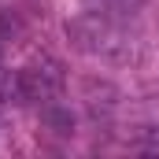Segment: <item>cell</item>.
Masks as SVG:
<instances>
[{
	"mask_svg": "<svg viewBox=\"0 0 159 159\" xmlns=\"http://www.w3.org/2000/svg\"><path fill=\"white\" fill-rule=\"evenodd\" d=\"M59 85H63V78H59V70L56 67H22L19 70V78H15V89H19V96L22 100H48V96H56L59 93Z\"/></svg>",
	"mask_w": 159,
	"mask_h": 159,
	"instance_id": "6da1fadb",
	"label": "cell"
}]
</instances>
